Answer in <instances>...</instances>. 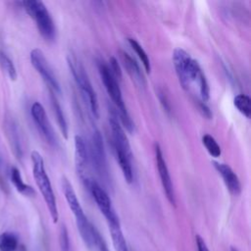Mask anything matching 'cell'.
Segmentation results:
<instances>
[{"mask_svg": "<svg viewBox=\"0 0 251 251\" xmlns=\"http://www.w3.org/2000/svg\"><path fill=\"white\" fill-rule=\"evenodd\" d=\"M96 248L98 249V251H109V249L107 247V244L104 241L101 234H99L97 239H96Z\"/></svg>", "mask_w": 251, "mask_h": 251, "instance_id": "cell-32", "label": "cell"}, {"mask_svg": "<svg viewBox=\"0 0 251 251\" xmlns=\"http://www.w3.org/2000/svg\"><path fill=\"white\" fill-rule=\"evenodd\" d=\"M213 164L217 172L221 175L228 191L233 195H238L241 192V183L233 170L224 163L213 162Z\"/></svg>", "mask_w": 251, "mask_h": 251, "instance_id": "cell-13", "label": "cell"}, {"mask_svg": "<svg viewBox=\"0 0 251 251\" xmlns=\"http://www.w3.org/2000/svg\"><path fill=\"white\" fill-rule=\"evenodd\" d=\"M113 245L116 251H128L126 238L121 228V225L117 226H109Z\"/></svg>", "mask_w": 251, "mask_h": 251, "instance_id": "cell-19", "label": "cell"}, {"mask_svg": "<svg viewBox=\"0 0 251 251\" xmlns=\"http://www.w3.org/2000/svg\"><path fill=\"white\" fill-rule=\"evenodd\" d=\"M202 143L205 146L206 150L208 151V153L214 157V158H218L221 156L222 154V150L220 145L218 144V142L216 141V139L211 135V134H204L202 136Z\"/></svg>", "mask_w": 251, "mask_h": 251, "instance_id": "cell-24", "label": "cell"}, {"mask_svg": "<svg viewBox=\"0 0 251 251\" xmlns=\"http://www.w3.org/2000/svg\"><path fill=\"white\" fill-rule=\"evenodd\" d=\"M50 101H51V106H52L55 118L57 120V124L59 126V128H60L63 136L67 139L68 138V133H69L68 123H67V120L65 118V115H64V112L62 110L61 105L59 104L55 94L51 91H50Z\"/></svg>", "mask_w": 251, "mask_h": 251, "instance_id": "cell-18", "label": "cell"}, {"mask_svg": "<svg viewBox=\"0 0 251 251\" xmlns=\"http://www.w3.org/2000/svg\"><path fill=\"white\" fill-rule=\"evenodd\" d=\"M19 245L18 237L13 232H3L0 234V251H16Z\"/></svg>", "mask_w": 251, "mask_h": 251, "instance_id": "cell-21", "label": "cell"}, {"mask_svg": "<svg viewBox=\"0 0 251 251\" xmlns=\"http://www.w3.org/2000/svg\"><path fill=\"white\" fill-rule=\"evenodd\" d=\"M89 160L88 149L83 138L80 135L75 136V163L77 175L84 179L85 178V170L87 168Z\"/></svg>", "mask_w": 251, "mask_h": 251, "instance_id": "cell-14", "label": "cell"}, {"mask_svg": "<svg viewBox=\"0 0 251 251\" xmlns=\"http://www.w3.org/2000/svg\"><path fill=\"white\" fill-rule=\"evenodd\" d=\"M98 71L100 74L101 80L105 86V89L109 94V96L111 97L112 101L114 102L116 109L119 112L120 122L128 132H132L134 129V124L127 112L118 80L114 77L113 74L109 69V66L105 62L103 61L98 62Z\"/></svg>", "mask_w": 251, "mask_h": 251, "instance_id": "cell-2", "label": "cell"}, {"mask_svg": "<svg viewBox=\"0 0 251 251\" xmlns=\"http://www.w3.org/2000/svg\"><path fill=\"white\" fill-rule=\"evenodd\" d=\"M8 176L9 170L7 164L3 159V156L0 154V189L5 193H9L10 191L8 184Z\"/></svg>", "mask_w": 251, "mask_h": 251, "instance_id": "cell-25", "label": "cell"}, {"mask_svg": "<svg viewBox=\"0 0 251 251\" xmlns=\"http://www.w3.org/2000/svg\"><path fill=\"white\" fill-rule=\"evenodd\" d=\"M196 81L198 82V85H199V92H200L201 100L203 102H206L210 97V87H209L208 80H207L206 75L203 73V71L200 72Z\"/></svg>", "mask_w": 251, "mask_h": 251, "instance_id": "cell-26", "label": "cell"}, {"mask_svg": "<svg viewBox=\"0 0 251 251\" xmlns=\"http://www.w3.org/2000/svg\"><path fill=\"white\" fill-rule=\"evenodd\" d=\"M154 153H155V161L157 170L159 173V176L161 179V183L164 189V192L166 194L167 199L172 205H176V195L174 190V184L170 176V172L166 163V160L164 159V155L162 152V149L158 143L154 144Z\"/></svg>", "mask_w": 251, "mask_h": 251, "instance_id": "cell-10", "label": "cell"}, {"mask_svg": "<svg viewBox=\"0 0 251 251\" xmlns=\"http://www.w3.org/2000/svg\"><path fill=\"white\" fill-rule=\"evenodd\" d=\"M30 158H31V164H32L33 178L46 203L51 219L53 223L56 224L59 220L57 202H56V197L51 185V181L45 170L43 158L41 154L37 151H32L30 154Z\"/></svg>", "mask_w": 251, "mask_h": 251, "instance_id": "cell-1", "label": "cell"}, {"mask_svg": "<svg viewBox=\"0 0 251 251\" xmlns=\"http://www.w3.org/2000/svg\"><path fill=\"white\" fill-rule=\"evenodd\" d=\"M29 58H30V63L32 67L41 75L45 83L48 85L50 91L53 93H61V88H60L58 79L51 66L46 60L43 52L40 49L35 48L31 50Z\"/></svg>", "mask_w": 251, "mask_h": 251, "instance_id": "cell-8", "label": "cell"}, {"mask_svg": "<svg viewBox=\"0 0 251 251\" xmlns=\"http://www.w3.org/2000/svg\"><path fill=\"white\" fill-rule=\"evenodd\" d=\"M128 43L130 45V47L132 48V50L136 53L137 57L139 58L140 62L143 65L144 70L146 71V73H150L151 72V64H150V60L149 57L147 55V53L145 52V50L143 49V47L138 43V41H136L133 38H127Z\"/></svg>", "mask_w": 251, "mask_h": 251, "instance_id": "cell-20", "label": "cell"}, {"mask_svg": "<svg viewBox=\"0 0 251 251\" xmlns=\"http://www.w3.org/2000/svg\"><path fill=\"white\" fill-rule=\"evenodd\" d=\"M229 251H238V250H237V248H235V247L231 246V247H230V249H229Z\"/></svg>", "mask_w": 251, "mask_h": 251, "instance_id": "cell-33", "label": "cell"}, {"mask_svg": "<svg viewBox=\"0 0 251 251\" xmlns=\"http://www.w3.org/2000/svg\"><path fill=\"white\" fill-rule=\"evenodd\" d=\"M173 63L181 87L188 90L202 71L198 62L192 59L185 50L176 48L173 52Z\"/></svg>", "mask_w": 251, "mask_h": 251, "instance_id": "cell-5", "label": "cell"}, {"mask_svg": "<svg viewBox=\"0 0 251 251\" xmlns=\"http://www.w3.org/2000/svg\"><path fill=\"white\" fill-rule=\"evenodd\" d=\"M114 152L126 181L127 183H131L133 181V170L131 164L132 157L126 155L125 152L118 149H114Z\"/></svg>", "mask_w": 251, "mask_h": 251, "instance_id": "cell-17", "label": "cell"}, {"mask_svg": "<svg viewBox=\"0 0 251 251\" xmlns=\"http://www.w3.org/2000/svg\"><path fill=\"white\" fill-rule=\"evenodd\" d=\"M109 125L112 131L113 138V147L114 149L121 150L125 152L126 155L132 157L130 145L128 142V138L120 123L117 112L114 109H111L109 115Z\"/></svg>", "mask_w": 251, "mask_h": 251, "instance_id": "cell-12", "label": "cell"}, {"mask_svg": "<svg viewBox=\"0 0 251 251\" xmlns=\"http://www.w3.org/2000/svg\"><path fill=\"white\" fill-rule=\"evenodd\" d=\"M83 181H84L85 187L88 189L93 200L95 201L98 209L105 217V219L108 223V226L121 225L119 217L112 205V201H111L108 193L105 191V189L103 187H101V185L93 179L85 177L83 179Z\"/></svg>", "mask_w": 251, "mask_h": 251, "instance_id": "cell-6", "label": "cell"}, {"mask_svg": "<svg viewBox=\"0 0 251 251\" xmlns=\"http://www.w3.org/2000/svg\"><path fill=\"white\" fill-rule=\"evenodd\" d=\"M158 96H159V99H160V101H161V104H162L163 108H164L168 113H170V112H171V104H170V102H169V99H168L166 93L163 92V91H159Z\"/></svg>", "mask_w": 251, "mask_h": 251, "instance_id": "cell-30", "label": "cell"}, {"mask_svg": "<svg viewBox=\"0 0 251 251\" xmlns=\"http://www.w3.org/2000/svg\"><path fill=\"white\" fill-rule=\"evenodd\" d=\"M20 4L35 22L41 36L48 41H53L56 37V27L53 19L44 3L38 0H27L23 1Z\"/></svg>", "mask_w": 251, "mask_h": 251, "instance_id": "cell-3", "label": "cell"}, {"mask_svg": "<svg viewBox=\"0 0 251 251\" xmlns=\"http://www.w3.org/2000/svg\"><path fill=\"white\" fill-rule=\"evenodd\" d=\"M0 67L3 72L9 76L11 80H16L18 77L16 67L10 57L2 50H0Z\"/></svg>", "mask_w": 251, "mask_h": 251, "instance_id": "cell-22", "label": "cell"}, {"mask_svg": "<svg viewBox=\"0 0 251 251\" xmlns=\"http://www.w3.org/2000/svg\"><path fill=\"white\" fill-rule=\"evenodd\" d=\"M121 60L123 62L125 69L126 70L127 74L130 75L132 80H134V82L140 86H145L146 84L145 77L136 61L130 55H128L124 51H121Z\"/></svg>", "mask_w": 251, "mask_h": 251, "instance_id": "cell-15", "label": "cell"}, {"mask_svg": "<svg viewBox=\"0 0 251 251\" xmlns=\"http://www.w3.org/2000/svg\"><path fill=\"white\" fill-rule=\"evenodd\" d=\"M9 177L18 192L25 196H34V189L23 180L22 175L17 167L13 166L9 169Z\"/></svg>", "mask_w": 251, "mask_h": 251, "instance_id": "cell-16", "label": "cell"}, {"mask_svg": "<svg viewBox=\"0 0 251 251\" xmlns=\"http://www.w3.org/2000/svg\"><path fill=\"white\" fill-rule=\"evenodd\" d=\"M109 63H110L109 69H110L111 73L113 74L114 77L116 79H121L122 78V70H121V67H120L117 59L114 57H111L109 60Z\"/></svg>", "mask_w": 251, "mask_h": 251, "instance_id": "cell-28", "label": "cell"}, {"mask_svg": "<svg viewBox=\"0 0 251 251\" xmlns=\"http://www.w3.org/2000/svg\"><path fill=\"white\" fill-rule=\"evenodd\" d=\"M3 129L5 132V136L8 140V143L10 145V148L13 151V154L18 160H22L24 152H23L21 132H20L17 121L9 113H6V115L4 116Z\"/></svg>", "mask_w": 251, "mask_h": 251, "instance_id": "cell-11", "label": "cell"}, {"mask_svg": "<svg viewBox=\"0 0 251 251\" xmlns=\"http://www.w3.org/2000/svg\"><path fill=\"white\" fill-rule=\"evenodd\" d=\"M195 241H196V246H197V251H210L206 242L200 235L195 236Z\"/></svg>", "mask_w": 251, "mask_h": 251, "instance_id": "cell-31", "label": "cell"}, {"mask_svg": "<svg viewBox=\"0 0 251 251\" xmlns=\"http://www.w3.org/2000/svg\"><path fill=\"white\" fill-rule=\"evenodd\" d=\"M89 158L93 164V168L96 171L99 177L106 183H109L110 180V174H109V167L107 163L103 138L99 130H94L91 136V143H90V152H88Z\"/></svg>", "mask_w": 251, "mask_h": 251, "instance_id": "cell-7", "label": "cell"}, {"mask_svg": "<svg viewBox=\"0 0 251 251\" xmlns=\"http://www.w3.org/2000/svg\"><path fill=\"white\" fill-rule=\"evenodd\" d=\"M196 105H197V108L199 110V112L202 114L203 117L207 118V119H211L212 118V112L210 110V108L206 105L205 102H203L202 100H196Z\"/></svg>", "mask_w": 251, "mask_h": 251, "instance_id": "cell-29", "label": "cell"}, {"mask_svg": "<svg viewBox=\"0 0 251 251\" xmlns=\"http://www.w3.org/2000/svg\"><path fill=\"white\" fill-rule=\"evenodd\" d=\"M68 65L71 70V73L74 76V79L80 89L84 99L87 101L89 109L92 113V115L95 118L99 117V105H98V99L97 95L94 91V88L91 84V81L87 75V73L85 72L84 67L82 64L73 55H69L68 58Z\"/></svg>", "mask_w": 251, "mask_h": 251, "instance_id": "cell-4", "label": "cell"}, {"mask_svg": "<svg viewBox=\"0 0 251 251\" xmlns=\"http://www.w3.org/2000/svg\"><path fill=\"white\" fill-rule=\"evenodd\" d=\"M233 105L236 109L246 118H250L251 115V100L246 94H237L233 99Z\"/></svg>", "mask_w": 251, "mask_h": 251, "instance_id": "cell-23", "label": "cell"}, {"mask_svg": "<svg viewBox=\"0 0 251 251\" xmlns=\"http://www.w3.org/2000/svg\"><path fill=\"white\" fill-rule=\"evenodd\" d=\"M59 243H60V251H72L68 229L65 225H63L60 229Z\"/></svg>", "mask_w": 251, "mask_h": 251, "instance_id": "cell-27", "label": "cell"}, {"mask_svg": "<svg viewBox=\"0 0 251 251\" xmlns=\"http://www.w3.org/2000/svg\"><path fill=\"white\" fill-rule=\"evenodd\" d=\"M30 115L46 142L49 145L56 147L58 145V140L44 107L39 102H34L30 108Z\"/></svg>", "mask_w": 251, "mask_h": 251, "instance_id": "cell-9", "label": "cell"}]
</instances>
